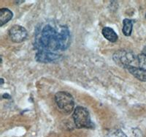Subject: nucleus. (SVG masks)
<instances>
[{"label": "nucleus", "mask_w": 146, "mask_h": 137, "mask_svg": "<svg viewBox=\"0 0 146 137\" xmlns=\"http://www.w3.org/2000/svg\"><path fill=\"white\" fill-rule=\"evenodd\" d=\"M71 36L68 27L49 22L36 31L35 46L38 51L56 53L68 49Z\"/></svg>", "instance_id": "obj_1"}, {"label": "nucleus", "mask_w": 146, "mask_h": 137, "mask_svg": "<svg viewBox=\"0 0 146 137\" xmlns=\"http://www.w3.org/2000/svg\"><path fill=\"white\" fill-rule=\"evenodd\" d=\"M75 125L78 128H94V123L91 122L88 111L83 106H77L72 114Z\"/></svg>", "instance_id": "obj_2"}, {"label": "nucleus", "mask_w": 146, "mask_h": 137, "mask_svg": "<svg viewBox=\"0 0 146 137\" xmlns=\"http://www.w3.org/2000/svg\"><path fill=\"white\" fill-rule=\"evenodd\" d=\"M127 70L138 80L146 82V55L143 53L137 55L135 61Z\"/></svg>", "instance_id": "obj_3"}, {"label": "nucleus", "mask_w": 146, "mask_h": 137, "mask_svg": "<svg viewBox=\"0 0 146 137\" xmlns=\"http://www.w3.org/2000/svg\"><path fill=\"white\" fill-rule=\"evenodd\" d=\"M55 102L58 110L62 114H69L74 109L75 102L71 94L66 92H58L55 95Z\"/></svg>", "instance_id": "obj_4"}, {"label": "nucleus", "mask_w": 146, "mask_h": 137, "mask_svg": "<svg viewBox=\"0 0 146 137\" xmlns=\"http://www.w3.org/2000/svg\"><path fill=\"white\" fill-rule=\"evenodd\" d=\"M137 55L131 51L119 50L113 54V60L118 65L128 69L136 59Z\"/></svg>", "instance_id": "obj_5"}, {"label": "nucleus", "mask_w": 146, "mask_h": 137, "mask_svg": "<svg viewBox=\"0 0 146 137\" xmlns=\"http://www.w3.org/2000/svg\"><path fill=\"white\" fill-rule=\"evenodd\" d=\"M27 31L20 25H14L9 30V36L13 42L21 43L27 39Z\"/></svg>", "instance_id": "obj_6"}, {"label": "nucleus", "mask_w": 146, "mask_h": 137, "mask_svg": "<svg viewBox=\"0 0 146 137\" xmlns=\"http://www.w3.org/2000/svg\"><path fill=\"white\" fill-rule=\"evenodd\" d=\"M60 58V55L58 53H53V52L45 51H38L35 54V59L39 62H54L58 60Z\"/></svg>", "instance_id": "obj_7"}, {"label": "nucleus", "mask_w": 146, "mask_h": 137, "mask_svg": "<svg viewBox=\"0 0 146 137\" xmlns=\"http://www.w3.org/2000/svg\"><path fill=\"white\" fill-rule=\"evenodd\" d=\"M103 36L105 37L110 42L115 43L118 40V35L115 33L113 29L110 28V27H104L102 31Z\"/></svg>", "instance_id": "obj_8"}, {"label": "nucleus", "mask_w": 146, "mask_h": 137, "mask_svg": "<svg viewBox=\"0 0 146 137\" xmlns=\"http://www.w3.org/2000/svg\"><path fill=\"white\" fill-rule=\"evenodd\" d=\"M13 14L11 10L7 8H2L0 10V26H3L13 19Z\"/></svg>", "instance_id": "obj_9"}, {"label": "nucleus", "mask_w": 146, "mask_h": 137, "mask_svg": "<svg viewBox=\"0 0 146 137\" xmlns=\"http://www.w3.org/2000/svg\"><path fill=\"white\" fill-rule=\"evenodd\" d=\"M123 33L126 37H129L132 32L133 21L129 19H125L123 21Z\"/></svg>", "instance_id": "obj_10"}, {"label": "nucleus", "mask_w": 146, "mask_h": 137, "mask_svg": "<svg viewBox=\"0 0 146 137\" xmlns=\"http://www.w3.org/2000/svg\"><path fill=\"white\" fill-rule=\"evenodd\" d=\"M109 137H126V136L121 130H115L110 131Z\"/></svg>", "instance_id": "obj_11"}, {"label": "nucleus", "mask_w": 146, "mask_h": 137, "mask_svg": "<svg viewBox=\"0 0 146 137\" xmlns=\"http://www.w3.org/2000/svg\"><path fill=\"white\" fill-rule=\"evenodd\" d=\"M3 98H10V96L8 94H5V95H3Z\"/></svg>", "instance_id": "obj_12"}, {"label": "nucleus", "mask_w": 146, "mask_h": 137, "mask_svg": "<svg viewBox=\"0 0 146 137\" xmlns=\"http://www.w3.org/2000/svg\"><path fill=\"white\" fill-rule=\"evenodd\" d=\"M142 53H144L145 55H146V47H145L144 49H143V52H142Z\"/></svg>", "instance_id": "obj_13"}, {"label": "nucleus", "mask_w": 146, "mask_h": 137, "mask_svg": "<svg viewBox=\"0 0 146 137\" xmlns=\"http://www.w3.org/2000/svg\"><path fill=\"white\" fill-rule=\"evenodd\" d=\"M1 80H2V83H1V84H3L4 83V80H3V79H1Z\"/></svg>", "instance_id": "obj_14"}, {"label": "nucleus", "mask_w": 146, "mask_h": 137, "mask_svg": "<svg viewBox=\"0 0 146 137\" xmlns=\"http://www.w3.org/2000/svg\"><path fill=\"white\" fill-rule=\"evenodd\" d=\"M145 19H146V14H145Z\"/></svg>", "instance_id": "obj_15"}]
</instances>
